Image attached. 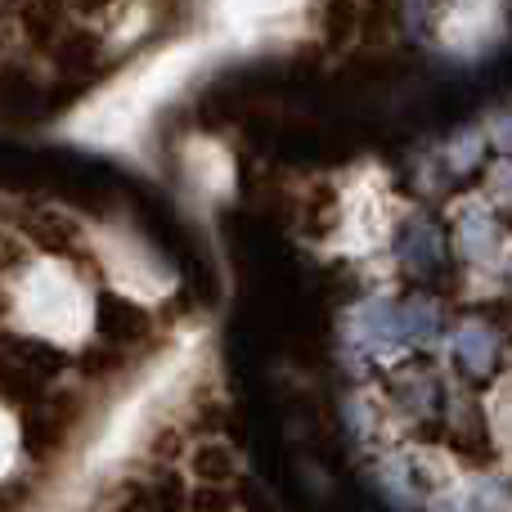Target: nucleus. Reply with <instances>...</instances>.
<instances>
[{
	"instance_id": "nucleus-1",
	"label": "nucleus",
	"mask_w": 512,
	"mask_h": 512,
	"mask_svg": "<svg viewBox=\"0 0 512 512\" xmlns=\"http://www.w3.org/2000/svg\"><path fill=\"white\" fill-rule=\"evenodd\" d=\"M18 315L50 342H81L90 328V292L63 265H36L18 288Z\"/></svg>"
},
{
	"instance_id": "nucleus-2",
	"label": "nucleus",
	"mask_w": 512,
	"mask_h": 512,
	"mask_svg": "<svg viewBox=\"0 0 512 512\" xmlns=\"http://www.w3.org/2000/svg\"><path fill=\"white\" fill-rule=\"evenodd\" d=\"M14 450H18V432H14V423H9V414H0V477H5L9 463H14Z\"/></svg>"
}]
</instances>
